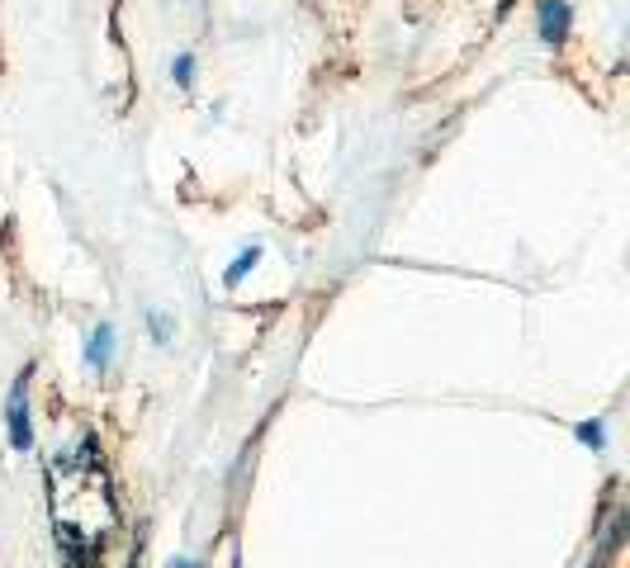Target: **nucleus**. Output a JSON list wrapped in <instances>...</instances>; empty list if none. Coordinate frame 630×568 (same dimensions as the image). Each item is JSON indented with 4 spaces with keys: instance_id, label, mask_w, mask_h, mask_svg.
Instances as JSON below:
<instances>
[{
    "instance_id": "f257e3e1",
    "label": "nucleus",
    "mask_w": 630,
    "mask_h": 568,
    "mask_svg": "<svg viewBox=\"0 0 630 568\" xmlns=\"http://www.w3.org/2000/svg\"><path fill=\"white\" fill-rule=\"evenodd\" d=\"M569 29H574L569 0H536V34L545 48H564L569 43Z\"/></svg>"
},
{
    "instance_id": "f03ea898",
    "label": "nucleus",
    "mask_w": 630,
    "mask_h": 568,
    "mask_svg": "<svg viewBox=\"0 0 630 568\" xmlns=\"http://www.w3.org/2000/svg\"><path fill=\"white\" fill-rule=\"evenodd\" d=\"M5 422H10V445H15V450H29V445H34V422H29V370L19 374L15 389H10Z\"/></svg>"
},
{
    "instance_id": "7ed1b4c3",
    "label": "nucleus",
    "mask_w": 630,
    "mask_h": 568,
    "mask_svg": "<svg viewBox=\"0 0 630 568\" xmlns=\"http://www.w3.org/2000/svg\"><path fill=\"white\" fill-rule=\"evenodd\" d=\"M109 360H114V322H100V327L90 332V341H86V365L95 374H105Z\"/></svg>"
},
{
    "instance_id": "20e7f679",
    "label": "nucleus",
    "mask_w": 630,
    "mask_h": 568,
    "mask_svg": "<svg viewBox=\"0 0 630 568\" xmlns=\"http://www.w3.org/2000/svg\"><path fill=\"white\" fill-rule=\"evenodd\" d=\"M256 266H261V247L252 242V247H242V251H237V261H233V266L223 270V284H228V289H237V284L247 280V275H252Z\"/></svg>"
},
{
    "instance_id": "39448f33",
    "label": "nucleus",
    "mask_w": 630,
    "mask_h": 568,
    "mask_svg": "<svg viewBox=\"0 0 630 568\" xmlns=\"http://www.w3.org/2000/svg\"><path fill=\"white\" fill-rule=\"evenodd\" d=\"M574 436H578V445H588V450H607V422H578Z\"/></svg>"
},
{
    "instance_id": "423d86ee",
    "label": "nucleus",
    "mask_w": 630,
    "mask_h": 568,
    "mask_svg": "<svg viewBox=\"0 0 630 568\" xmlns=\"http://www.w3.org/2000/svg\"><path fill=\"white\" fill-rule=\"evenodd\" d=\"M171 76H176V86H180V90L195 86V53H180L176 62H171Z\"/></svg>"
},
{
    "instance_id": "0eeeda50",
    "label": "nucleus",
    "mask_w": 630,
    "mask_h": 568,
    "mask_svg": "<svg viewBox=\"0 0 630 568\" xmlns=\"http://www.w3.org/2000/svg\"><path fill=\"white\" fill-rule=\"evenodd\" d=\"M147 332H152V341H157V346H171V318H166V313H157V308L147 313Z\"/></svg>"
},
{
    "instance_id": "6e6552de",
    "label": "nucleus",
    "mask_w": 630,
    "mask_h": 568,
    "mask_svg": "<svg viewBox=\"0 0 630 568\" xmlns=\"http://www.w3.org/2000/svg\"><path fill=\"white\" fill-rule=\"evenodd\" d=\"M166 568H204V564H199V559H190V554H176Z\"/></svg>"
}]
</instances>
